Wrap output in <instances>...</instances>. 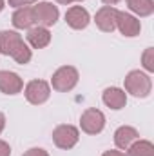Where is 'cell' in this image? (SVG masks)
Listing matches in <instances>:
<instances>
[{"label":"cell","mask_w":154,"mask_h":156,"mask_svg":"<svg viewBox=\"0 0 154 156\" xmlns=\"http://www.w3.org/2000/svg\"><path fill=\"white\" fill-rule=\"evenodd\" d=\"M0 53L5 56H11L16 64L26 66L31 62L33 53L29 45L24 42V38L16 31H0Z\"/></svg>","instance_id":"cell-1"},{"label":"cell","mask_w":154,"mask_h":156,"mask_svg":"<svg viewBox=\"0 0 154 156\" xmlns=\"http://www.w3.org/2000/svg\"><path fill=\"white\" fill-rule=\"evenodd\" d=\"M152 89V80L147 73L134 69L125 76V91L136 98H147Z\"/></svg>","instance_id":"cell-2"},{"label":"cell","mask_w":154,"mask_h":156,"mask_svg":"<svg viewBox=\"0 0 154 156\" xmlns=\"http://www.w3.org/2000/svg\"><path fill=\"white\" fill-rule=\"evenodd\" d=\"M78 78L80 76H78L76 67H73V66H62V67H58L53 73L51 85L58 93H69V91H73L76 87Z\"/></svg>","instance_id":"cell-3"},{"label":"cell","mask_w":154,"mask_h":156,"mask_svg":"<svg viewBox=\"0 0 154 156\" xmlns=\"http://www.w3.org/2000/svg\"><path fill=\"white\" fill-rule=\"evenodd\" d=\"M78 140H80V131L75 125L62 123V125L54 127V131H53V142L58 149L69 151L78 144Z\"/></svg>","instance_id":"cell-4"},{"label":"cell","mask_w":154,"mask_h":156,"mask_svg":"<svg viewBox=\"0 0 154 156\" xmlns=\"http://www.w3.org/2000/svg\"><path fill=\"white\" fill-rule=\"evenodd\" d=\"M80 127L85 134H100L105 127V116L100 109L89 107L80 116Z\"/></svg>","instance_id":"cell-5"},{"label":"cell","mask_w":154,"mask_h":156,"mask_svg":"<svg viewBox=\"0 0 154 156\" xmlns=\"http://www.w3.org/2000/svg\"><path fill=\"white\" fill-rule=\"evenodd\" d=\"M26 100L33 105H42L51 96V85L45 80H31L24 89Z\"/></svg>","instance_id":"cell-6"},{"label":"cell","mask_w":154,"mask_h":156,"mask_svg":"<svg viewBox=\"0 0 154 156\" xmlns=\"http://www.w3.org/2000/svg\"><path fill=\"white\" fill-rule=\"evenodd\" d=\"M33 9H35L37 24L42 26V27H51V26H54L58 22L60 11L53 2H38Z\"/></svg>","instance_id":"cell-7"},{"label":"cell","mask_w":154,"mask_h":156,"mask_svg":"<svg viewBox=\"0 0 154 156\" xmlns=\"http://www.w3.org/2000/svg\"><path fill=\"white\" fill-rule=\"evenodd\" d=\"M116 29H120V33L123 37H138L140 31H142V24L140 20L131 15V13H125V11H118V16H116Z\"/></svg>","instance_id":"cell-8"},{"label":"cell","mask_w":154,"mask_h":156,"mask_svg":"<svg viewBox=\"0 0 154 156\" xmlns=\"http://www.w3.org/2000/svg\"><path fill=\"white\" fill-rule=\"evenodd\" d=\"M116 16H118V9L113 5H103L96 11L94 22L98 26L100 31L103 33H113L116 29Z\"/></svg>","instance_id":"cell-9"},{"label":"cell","mask_w":154,"mask_h":156,"mask_svg":"<svg viewBox=\"0 0 154 156\" xmlns=\"http://www.w3.org/2000/svg\"><path fill=\"white\" fill-rule=\"evenodd\" d=\"M65 22L69 27L73 29H85L91 22V16H89V11L82 5H71L65 13Z\"/></svg>","instance_id":"cell-10"},{"label":"cell","mask_w":154,"mask_h":156,"mask_svg":"<svg viewBox=\"0 0 154 156\" xmlns=\"http://www.w3.org/2000/svg\"><path fill=\"white\" fill-rule=\"evenodd\" d=\"M24 89V82L13 71H0V93L4 94H18Z\"/></svg>","instance_id":"cell-11"},{"label":"cell","mask_w":154,"mask_h":156,"mask_svg":"<svg viewBox=\"0 0 154 156\" xmlns=\"http://www.w3.org/2000/svg\"><path fill=\"white\" fill-rule=\"evenodd\" d=\"M13 26L16 29H31L35 24H37V18H35V9L31 5H24V7H16V11L13 13V18H11Z\"/></svg>","instance_id":"cell-12"},{"label":"cell","mask_w":154,"mask_h":156,"mask_svg":"<svg viewBox=\"0 0 154 156\" xmlns=\"http://www.w3.org/2000/svg\"><path fill=\"white\" fill-rule=\"evenodd\" d=\"M138 138H140V133L131 125H121L114 131V144L121 151H127Z\"/></svg>","instance_id":"cell-13"},{"label":"cell","mask_w":154,"mask_h":156,"mask_svg":"<svg viewBox=\"0 0 154 156\" xmlns=\"http://www.w3.org/2000/svg\"><path fill=\"white\" fill-rule=\"evenodd\" d=\"M102 100L109 109L120 111L127 104V93L123 89H120V87H107L103 91V94H102Z\"/></svg>","instance_id":"cell-14"},{"label":"cell","mask_w":154,"mask_h":156,"mask_svg":"<svg viewBox=\"0 0 154 156\" xmlns=\"http://www.w3.org/2000/svg\"><path fill=\"white\" fill-rule=\"evenodd\" d=\"M27 44L35 49H42V47H47L49 42H51V33L47 27H42V26H37V27H31L27 29Z\"/></svg>","instance_id":"cell-15"},{"label":"cell","mask_w":154,"mask_h":156,"mask_svg":"<svg viewBox=\"0 0 154 156\" xmlns=\"http://www.w3.org/2000/svg\"><path fill=\"white\" fill-rule=\"evenodd\" d=\"M129 9L136 13L138 16H151L154 13V2L152 0H125Z\"/></svg>","instance_id":"cell-16"},{"label":"cell","mask_w":154,"mask_h":156,"mask_svg":"<svg viewBox=\"0 0 154 156\" xmlns=\"http://www.w3.org/2000/svg\"><path fill=\"white\" fill-rule=\"evenodd\" d=\"M127 156H154V145L149 140H136L129 149Z\"/></svg>","instance_id":"cell-17"},{"label":"cell","mask_w":154,"mask_h":156,"mask_svg":"<svg viewBox=\"0 0 154 156\" xmlns=\"http://www.w3.org/2000/svg\"><path fill=\"white\" fill-rule=\"evenodd\" d=\"M142 64H143V67H145L149 73L154 71V49L152 47H147V49L143 51V55H142Z\"/></svg>","instance_id":"cell-18"},{"label":"cell","mask_w":154,"mask_h":156,"mask_svg":"<svg viewBox=\"0 0 154 156\" xmlns=\"http://www.w3.org/2000/svg\"><path fill=\"white\" fill-rule=\"evenodd\" d=\"M24 156H49V153L45 151V149H40V147H33V149H29V151H26Z\"/></svg>","instance_id":"cell-19"},{"label":"cell","mask_w":154,"mask_h":156,"mask_svg":"<svg viewBox=\"0 0 154 156\" xmlns=\"http://www.w3.org/2000/svg\"><path fill=\"white\" fill-rule=\"evenodd\" d=\"M11 7H24V5H29V4H35L38 0H7Z\"/></svg>","instance_id":"cell-20"},{"label":"cell","mask_w":154,"mask_h":156,"mask_svg":"<svg viewBox=\"0 0 154 156\" xmlns=\"http://www.w3.org/2000/svg\"><path fill=\"white\" fill-rule=\"evenodd\" d=\"M0 156H11V147L4 140H0Z\"/></svg>","instance_id":"cell-21"},{"label":"cell","mask_w":154,"mask_h":156,"mask_svg":"<svg viewBox=\"0 0 154 156\" xmlns=\"http://www.w3.org/2000/svg\"><path fill=\"white\" fill-rule=\"evenodd\" d=\"M102 156H127V154L121 153V151H105Z\"/></svg>","instance_id":"cell-22"},{"label":"cell","mask_w":154,"mask_h":156,"mask_svg":"<svg viewBox=\"0 0 154 156\" xmlns=\"http://www.w3.org/2000/svg\"><path fill=\"white\" fill-rule=\"evenodd\" d=\"M4 129H5V116H4V113H0V134Z\"/></svg>","instance_id":"cell-23"},{"label":"cell","mask_w":154,"mask_h":156,"mask_svg":"<svg viewBox=\"0 0 154 156\" xmlns=\"http://www.w3.org/2000/svg\"><path fill=\"white\" fill-rule=\"evenodd\" d=\"M58 4H62V5H69V4H73V2H83V0H56Z\"/></svg>","instance_id":"cell-24"},{"label":"cell","mask_w":154,"mask_h":156,"mask_svg":"<svg viewBox=\"0 0 154 156\" xmlns=\"http://www.w3.org/2000/svg\"><path fill=\"white\" fill-rule=\"evenodd\" d=\"M103 4H107V5H114V4H118L120 0H102Z\"/></svg>","instance_id":"cell-25"},{"label":"cell","mask_w":154,"mask_h":156,"mask_svg":"<svg viewBox=\"0 0 154 156\" xmlns=\"http://www.w3.org/2000/svg\"><path fill=\"white\" fill-rule=\"evenodd\" d=\"M4 7H5V0H0V13H2Z\"/></svg>","instance_id":"cell-26"}]
</instances>
